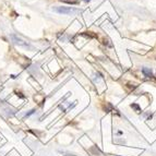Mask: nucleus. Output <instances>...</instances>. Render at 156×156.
<instances>
[{
	"instance_id": "f257e3e1",
	"label": "nucleus",
	"mask_w": 156,
	"mask_h": 156,
	"mask_svg": "<svg viewBox=\"0 0 156 156\" xmlns=\"http://www.w3.org/2000/svg\"><path fill=\"white\" fill-rule=\"evenodd\" d=\"M52 10L60 14H66V16H76L82 12L80 9H76L74 7H56Z\"/></svg>"
},
{
	"instance_id": "f03ea898",
	"label": "nucleus",
	"mask_w": 156,
	"mask_h": 156,
	"mask_svg": "<svg viewBox=\"0 0 156 156\" xmlns=\"http://www.w3.org/2000/svg\"><path fill=\"white\" fill-rule=\"evenodd\" d=\"M142 73H143L146 78H152L153 76V73H152L151 69H148V68H143L142 69Z\"/></svg>"
},
{
	"instance_id": "7ed1b4c3",
	"label": "nucleus",
	"mask_w": 156,
	"mask_h": 156,
	"mask_svg": "<svg viewBox=\"0 0 156 156\" xmlns=\"http://www.w3.org/2000/svg\"><path fill=\"white\" fill-rule=\"evenodd\" d=\"M12 37H13V39L16 41V44L22 45V46H29V44H27V43H24V41H22V39L18 38V37H16V36H12Z\"/></svg>"
},
{
	"instance_id": "20e7f679",
	"label": "nucleus",
	"mask_w": 156,
	"mask_h": 156,
	"mask_svg": "<svg viewBox=\"0 0 156 156\" xmlns=\"http://www.w3.org/2000/svg\"><path fill=\"white\" fill-rule=\"evenodd\" d=\"M62 2H67V3H70V5H78L79 3V0H61Z\"/></svg>"
},
{
	"instance_id": "39448f33",
	"label": "nucleus",
	"mask_w": 156,
	"mask_h": 156,
	"mask_svg": "<svg viewBox=\"0 0 156 156\" xmlns=\"http://www.w3.org/2000/svg\"><path fill=\"white\" fill-rule=\"evenodd\" d=\"M83 1H85V2H89V1H91V0H83Z\"/></svg>"
}]
</instances>
